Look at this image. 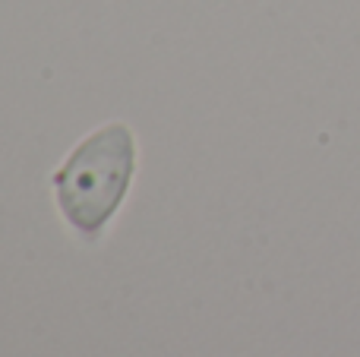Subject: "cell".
Returning a JSON list of instances; mask_svg holds the SVG:
<instances>
[{"label":"cell","mask_w":360,"mask_h":357,"mask_svg":"<svg viewBox=\"0 0 360 357\" xmlns=\"http://www.w3.org/2000/svg\"><path fill=\"white\" fill-rule=\"evenodd\" d=\"M136 171V143L127 124H108L86 136L54 171V196L63 219L95 238L120 209Z\"/></svg>","instance_id":"cell-1"}]
</instances>
